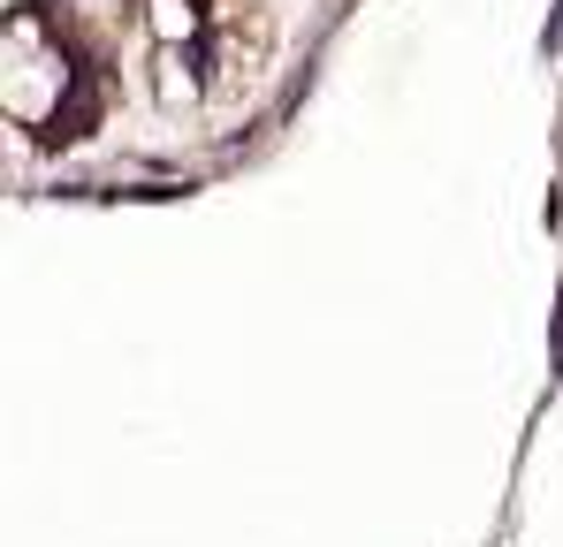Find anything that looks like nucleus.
Listing matches in <instances>:
<instances>
[{
  "mask_svg": "<svg viewBox=\"0 0 563 547\" xmlns=\"http://www.w3.org/2000/svg\"><path fill=\"white\" fill-rule=\"evenodd\" d=\"M541 54H563V0H556V15H549V31H541Z\"/></svg>",
  "mask_w": 563,
  "mask_h": 547,
  "instance_id": "obj_1",
  "label": "nucleus"
}]
</instances>
